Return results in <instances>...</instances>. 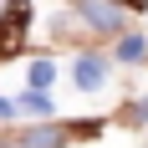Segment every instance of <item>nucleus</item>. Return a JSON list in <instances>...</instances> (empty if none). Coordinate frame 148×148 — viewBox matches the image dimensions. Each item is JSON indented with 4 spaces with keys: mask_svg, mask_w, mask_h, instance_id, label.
I'll use <instances>...</instances> for the list:
<instances>
[{
    "mask_svg": "<svg viewBox=\"0 0 148 148\" xmlns=\"http://www.w3.org/2000/svg\"><path fill=\"white\" fill-rule=\"evenodd\" d=\"M72 5H77V15H82L92 31H118L123 26V5L118 0H72Z\"/></svg>",
    "mask_w": 148,
    "mask_h": 148,
    "instance_id": "f257e3e1",
    "label": "nucleus"
},
{
    "mask_svg": "<svg viewBox=\"0 0 148 148\" xmlns=\"http://www.w3.org/2000/svg\"><path fill=\"white\" fill-rule=\"evenodd\" d=\"M72 77H77V87H82V92H97V87L107 82V61L92 56V51H82V56L72 61Z\"/></svg>",
    "mask_w": 148,
    "mask_h": 148,
    "instance_id": "f03ea898",
    "label": "nucleus"
},
{
    "mask_svg": "<svg viewBox=\"0 0 148 148\" xmlns=\"http://www.w3.org/2000/svg\"><path fill=\"white\" fill-rule=\"evenodd\" d=\"M61 143H66V133H61L56 123H41V128H31L21 138V148H61Z\"/></svg>",
    "mask_w": 148,
    "mask_h": 148,
    "instance_id": "7ed1b4c3",
    "label": "nucleus"
},
{
    "mask_svg": "<svg viewBox=\"0 0 148 148\" xmlns=\"http://www.w3.org/2000/svg\"><path fill=\"white\" fill-rule=\"evenodd\" d=\"M143 51H148V46H143V36H128V41L118 46V56H123V61H143Z\"/></svg>",
    "mask_w": 148,
    "mask_h": 148,
    "instance_id": "20e7f679",
    "label": "nucleus"
},
{
    "mask_svg": "<svg viewBox=\"0 0 148 148\" xmlns=\"http://www.w3.org/2000/svg\"><path fill=\"white\" fill-rule=\"evenodd\" d=\"M21 107H31V112H51V97H46V87H31Z\"/></svg>",
    "mask_w": 148,
    "mask_h": 148,
    "instance_id": "39448f33",
    "label": "nucleus"
},
{
    "mask_svg": "<svg viewBox=\"0 0 148 148\" xmlns=\"http://www.w3.org/2000/svg\"><path fill=\"white\" fill-rule=\"evenodd\" d=\"M51 82V61H31V87H46Z\"/></svg>",
    "mask_w": 148,
    "mask_h": 148,
    "instance_id": "423d86ee",
    "label": "nucleus"
},
{
    "mask_svg": "<svg viewBox=\"0 0 148 148\" xmlns=\"http://www.w3.org/2000/svg\"><path fill=\"white\" fill-rule=\"evenodd\" d=\"M128 118H133V123H148V97H143V102H133V107H128Z\"/></svg>",
    "mask_w": 148,
    "mask_h": 148,
    "instance_id": "0eeeda50",
    "label": "nucleus"
},
{
    "mask_svg": "<svg viewBox=\"0 0 148 148\" xmlns=\"http://www.w3.org/2000/svg\"><path fill=\"white\" fill-rule=\"evenodd\" d=\"M0 118H15V102H5V97H0Z\"/></svg>",
    "mask_w": 148,
    "mask_h": 148,
    "instance_id": "6e6552de",
    "label": "nucleus"
},
{
    "mask_svg": "<svg viewBox=\"0 0 148 148\" xmlns=\"http://www.w3.org/2000/svg\"><path fill=\"white\" fill-rule=\"evenodd\" d=\"M128 5H143V0H128Z\"/></svg>",
    "mask_w": 148,
    "mask_h": 148,
    "instance_id": "1a4fd4ad",
    "label": "nucleus"
}]
</instances>
